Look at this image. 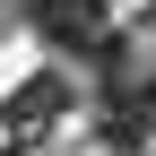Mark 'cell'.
Masks as SVG:
<instances>
[{
    "mask_svg": "<svg viewBox=\"0 0 156 156\" xmlns=\"http://www.w3.org/2000/svg\"><path fill=\"white\" fill-rule=\"evenodd\" d=\"M44 113H61V87H52V78H35L26 95H9V122L17 130H44Z\"/></svg>",
    "mask_w": 156,
    "mask_h": 156,
    "instance_id": "cell-2",
    "label": "cell"
},
{
    "mask_svg": "<svg viewBox=\"0 0 156 156\" xmlns=\"http://www.w3.org/2000/svg\"><path fill=\"white\" fill-rule=\"evenodd\" d=\"M35 35L52 52H95L104 44V0H35Z\"/></svg>",
    "mask_w": 156,
    "mask_h": 156,
    "instance_id": "cell-1",
    "label": "cell"
}]
</instances>
